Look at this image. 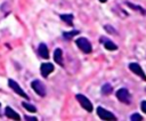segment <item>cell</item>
Returning a JSON list of instances; mask_svg holds the SVG:
<instances>
[{
    "label": "cell",
    "mask_w": 146,
    "mask_h": 121,
    "mask_svg": "<svg viewBox=\"0 0 146 121\" xmlns=\"http://www.w3.org/2000/svg\"><path fill=\"white\" fill-rule=\"evenodd\" d=\"M76 99H78V102L80 103V105L87 111V112H91L92 111V104H91V102L88 99V97H86L84 95H81V94H78L76 95Z\"/></svg>",
    "instance_id": "2"
},
{
    "label": "cell",
    "mask_w": 146,
    "mask_h": 121,
    "mask_svg": "<svg viewBox=\"0 0 146 121\" xmlns=\"http://www.w3.org/2000/svg\"><path fill=\"white\" fill-rule=\"evenodd\" d=\"M5 114H6L7 118L13 119V120H19V119H21V116L18 115V113L15 112V111H14L11 107H9V106H7V107L5 108Z\"/></svg>",
    "instance_id": "10"
},
{
    "label": "cell",
    "mask_w": 146,
    "mask_h": 121,
    "mask_svg": "<svg viewBox=\"0 0 146 121\" xmlns=\"http://www.w3.org/2000/svg\"><path fill=\"white\" fill-rule=\"evenodd\" d=\"M127 5L130 7V8H132V9H135V10H138V11H140V13H143L144 14V10L139 7V6H136V5H132L131 2H127Z\"/></svg>",
    "instance_id": "18"
},
{
    "label": "cell",
    "mask_w": 146,
    "mask_h": 121,
    "mask_svg": "<svg viewBox=\"0 0 146 121\" xmlns=\"http://www.w3.org/2000/svg\"><path fill=\"white\" fill-rule=\"evenodd\" d=\"M76 34H79L78 30H73V31H70V32H63V38L66 39V40H70V39H72Z\"/></svg>",
    "instance_id": "14"
},
{
    "label": "cell",
    "mask_w": 146,
    "mask_h": 121,
    "mask_svg": "<svg viewBox=\"0 0 146 121\" xmlns=\"http://www.w3.org/2000/svg\"><path fill=\"white\" fill-rule=\"evenodd\" d=\"M60 18L67 25H72V22H73V15L72 14H63V15H60Z\"/></svg>",
    "instance_id": "13"
},
{
    "label": "cell",
    "mask_w": 146,
    "mask_h": 121,
    "mask_svg": "<svg viewBox=\"0 0 146 121\" xmlns=\"http://www.w3.org/2000/svg\"><path fill=\"white\" fill-rule=\"evenodd\" d=\"M99 1H100V2H106L107 0H99Z\"/></svg>",
    "instance_id": "22"
},
{
    "label": "cell",
    "mask_w": 146,
    "mask_h": 121,
    "mask_svg": "<svg viewBox=\"0 0 146 121\" xmlns=\"http://www.w3.org/2000/svg\"><path fill=\"white\" fill-rule=\"evenodd\" d=\"M25 120H29V121H36L38 119H36L35 116H27V115H25Z\"/></svg>",
    "instance_id": "20"
},
{
    "label": "cell",
    "mask_w": 146,
    "mask_h": 121,
    "mask_svg": "<svg viewBox=\"0 0 146 121\" xmlns=\"http://www.w3.org/2000/svg\"><path fill=\"white\" fill-rule=\"evenodd\" d=\"M140 107H141V111H143L144 113H146V100H143V102H141Z\"/></svg>",
    "instance_id": "19"
},
{
    "label": "cell",
    "mask_w": 146,
    "mask_h": 121,
    "mask_svg": "<svg viewBox=\"0 0 146 121\" xmlns=\"http://www.w3.org/2000/svg\"><path fill=\"white\" fill-rule=\"evenodd\" d=\"M8 84H9V87L16 92V94H18L19 96H22L23 98H25V99H29V96H27V94H25V91L21 88V86L16 82V81H14L13 79H9V81H8Z\"/></svg>",
    "instance_id": "5"
},
{
    "label": "cell",
    "mask_w": 146,
    "mask_h": 121,
    "mask_svg": "<svg viewBox=\"0 0 146 121\" xmlns=\"http://www.w3.org/2000/svg\"><path fill=\"white\" fill-rule=\"evenodd\" d=\"M96 111H97V115L103 120H115L116 119L115 115L112 112H110V111H107V110H105L100 106H98Z\"/></svg>",
    "instance_id": "6"
},
{
    "label": "cell",
    "mask_w": 146,
    "mask_h": 121,
    "mask_svg": "<svg viewBox=\"0 0 146 121\" xmlns=\"http://www.w3.org/2000/svg\"><path fill=\"white\" fill-rule=\"evenodd\" d=\"M129 68L131 70L132 73L137 74V75L140 76L144 81H146V74H145L144 70L141 68V66H140L139 64H137V63H130V64H129Z\"/></svg>",
    "instance_id": "7"
},
{
    "label": "cell",
    "mask_w": 146,
    "mask_h": 121,
    "mask_svg": "<svg viewBox=\"0 0 146 121\" xmlns=\"http://www.w3.org/2000/svg\"><path fill=\"white\" fill-rule=\"evenodd\" d=\"M112 86L110 83H105L103 87H102V94L103 95H110L112 92Z\"/></svg>",
    "instance_id": "15"
},
{
    "label": "cell",
    "mask_w": 146,
    "mask_h": 121,
    "mask_svg": "<svg viewBox=\"0 0 146 121\" xmlns=\"http://www.w3.org/2000/svg\"><path fill=\"white\" fill-rule=\"evenodd\" d=\"M22 105H23V107H24L25 110H27L29 112H32V113L36 112L35 106H34V105H32V104H30V103H27V102H23V103H22Z\"/></svg>",
    "instance_id": "16"
},
{
    "label": "cell",
    "mask_w": 146,
    "mask_h": 121,
    "mask_svg": "<svg viewBox=\"0 0 146 121\" xmlns=\"http://www.w3.org/2000/svg\"><path fill=\"white\" fill-rule=\"evenodd\" d=\"M105 30H106V31H112L113 34H115V30H113L111 26H105Z\"/></svg>",
    "instance_id": "21"
},
{
    "label": "cell",
    "mask_w": 146,
    "mask_h": 121,
    "mask_svg": "<svg viewBox=\"0 0 146 121\" xmlns=\"http://www.w3.org/2000/svg\"><path fill=\"white\" fill-rule=\"evenodd\" d=\"M0 108H1V104H0ZM0 116H1V111H0Z\"/></svg>",
    "instance_id": "23"
},
{
    "label": "cell",
    "mask_w": 146,
    "mask_h": 121,
    "mask_svg": "<svg viewBox=\"0 0 146 121\" xmlns=\"http://www.w3.org/2000/svg\"><path fill=\"white\" fill-rule=\"evenodd\" d=\"M54 61L58 65H60V66L63 65V51H62L60 48L55 49V51H54Z\"/></svg>",
    "instance_id": "11"
},
{
    "label": "cell",
    "mask_w": 146,
    "mask_h": 121,
    "mask_svg": "<svg viewBox=\"0 0 146 121\" xmlns=\"http://www.w3.org/2000/svg\"><path fill=\"white\" fill-rule=\"evenodd\" d=\"M116 98L124 104H129L130 103V92L128 91V89L121 88L116 91Z\"/></svg>",
    "instance_id": "4"
},
{
    "label": "cell",
    "mask_w": 146,
    "mask_h": 121,
    "mask_svg": "<svg viewBox=\"0 0 146 121\" xmlns=\"http://www.w3.org/2000/svg\"><path fill=\"white\" fill-rule=\"evenodd\" d=\"M130 119H131L132 121H140V120H143V116H141L140 114H138V113H133V114L130 116Z\"/></svg>",
    "instance_id": "17"
},
{
    "label": "cell",
    "mask_w": 146,
    "mask_h": 121,
    "mask_svg": "<svg viewBox=\"0 0 146 121\" xmlns=\"http://www.w3.org/2000/svg\"><path fill=\"white\" fill-rule=\"evenodd\" d=\"M75 43H76V46L84 53V54H89V53H91L92 51V47H91V43L89 42V40L87 39V38H83V37H81V38H79V39H76L75 40Z\"/></svg>",
    "instance_id": "1"
},
{
    "label": "cell",
    "mask_w": 146,
    "mask_h": 121,
    "mask_svg": "<svg viewBox=\"0 0 146 121\" xmlns=\"http://www.w3.org/2000/svg\"><path fill=\"white\" fill-rule=\"evenodd\" d=\"M31 87L33 88V90H34L39 96H41V97H44V96H46V87H44V84H43L40 80H34V81H32Z\"/></svg>",
    "instance_id": "3"
},
{
    "label": "cell",
    "mask_w": 146,
    "mask_h": 121,
    "mask_svg": "<svg viewBox=\"0 0 146 121\" xmlns=\"http://www.w3.org/2000/svg\"><path fill=\"white\" fill-rule=\"evenodd\" d=\"M103 43H104L105 49H107V50H110V51H112V50H116V49H117V46H116L113 41L105 40V42H103Z\"/></svg>",
    "instance_id": "12"
},
{
    "label": "cell",
    "mask_w": 146,
    "mask_h": 121,
    "mask_svg": "<svg viewBox=\"0 0 146 121\" xmlns=\"http://www.w3.org/2000/svg\"><path fill=\"white\" fill-rule=\"evenodd\" d=\"M54 71V65L51 63H42L40 66V72L43 78H47Z\"/></svg>",
    "instance_id": "8"
},
{
    "label": "cell",
    "mask_w": 146,
    "mask_h": 121,
    "mask_svg": "<svg viewBox=\"0 0 146 121\" xmlns=\"http://www.w3.org/2000/svg\"><path fill=\"white\" fill-rule=\"evenodd\" d=\"M38 54L42 58H44V59H48L49 58V51H48V48H47V46L44 43H40L39 45V47H38Z\"/></svg>",
    "instance_id": "9"
}]
</instances>
